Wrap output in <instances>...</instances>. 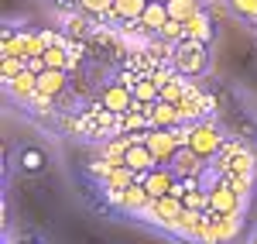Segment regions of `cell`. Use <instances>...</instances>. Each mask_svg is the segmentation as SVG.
<instances>
[{
	"label": "cell",
	"mask_w": 257,
	"mask_h": 244,
	"mask_svg": "<svg viewBox=\"0 0 257 244\" xmlns=\"http://www.w3.org/2000/svg\"><path fill=\"white\" fill-rule=\"evenodd\" d=\"M7 86H11L14 97H35V93H38V72H31V69L24 65L14 79H7Z\"/></svg>",
	"instance_id": "obj_12"
},
{
	"label": "cell",
	"mask_w": 257,
	"mask_h": 244,
	"mask_svg": "<svg viewBox=\"0 0 257 244\" xmlns=\"http://www.w3.org/2000/svg\"><path fill=\"white\" fill-rule=\"evenodd\" d=\"M168 7H165V4H158V0H151V4H148V7H144V14H141V28H144V31H161V28H165V24H168Z\"/></svg>",
	"instance_id": "obj_11"
},
{
	"label": "cell",
	"mask_w": 257,
	"mask_h": 244,
	"mask_svg": "<svg viewBox=\"0 0 257 244\" xmlns=\"http://www.w3.org/2000/svg\"><path fill=\"white\" fill-rule=\"evenodd\" d=\"M240 203V193H237V183L233 179H223L209 189V210L216 217H233V210Z\"/></svg>",
	"instance_id": "obj_5"
},
{
	"label": "cell",
	"mask_w": 257,
	"mask_h": 244,
	"mask_svg": "<svg viewBox=\"0 0 257 244\" xmlns=\"http://www.w3.org/2000/svg\"><path fill=\"white\" fill-rule=\"evenodd\" d=\"M65 62H69V52L65 48H59V45L45 48V69H65Z\"/></svg>",
	"instance_id": "obj_17"
},
{
	"label": "cell",
	"mask_w": 257,
	"mask_h": 244,
	"mask_svg": "<svg viewBox=\"0 0 257 244\" xmlns=\"http://www.w3.org/2000/svg\"><path fill=\"white\" fill-rule=\"evenodd\" d=\"M82 11H89V14H110L113 11V0H79Z\"/></svg>",
	"instance_id": "obj_22"
},
{
	"label": "cell",
	"mask_w": 257,
	"mask_h": 244,
	"mask_svg": "<svg viewBox=\"0 0 257 244\" xmlns=\"http://www.w3.org/2000/svg\"><path fill=\"white\" fill-rule=\"evenodd\" d=\"M158 35H161V38H168V41H185V24H182V21H168Z\"/></svg>",
	"instance_id": "obj_21"
},
{
	"label": "cell",
	"mask_w": 257,
	"mask_h": 244,
	"mask_svg": "<svg viewBox=\"0 0 257 244\" xmlns=\"http://www.w3.org/2000/svg\"><path fill=\"white\" fill-rule=\"evenodd\" d=\"M158 4H168V0H158Z\"/></svg>",
	"instance_id": "obj_25"
},
{
	"label": "cell",
	"mask_w": 257,
	"mask_h": 244,
	"mask_svg": "<svg viewBox=\"0 0 257 244\" xmlns=\"http://www.w3.org/2000/svg\"><path fill=\"white\" fill-rule=\"evenodd\" d=\"M165 7H168V18L182 21V24H185V21H192L199 14V0H168Z\"/></svg>",
	"instance_id": "obj_15"
},
{
	"label": "cell",
	"mask_w": 257,
	"mask_h": 244,
	"mask_svg": "<svg viewBox=\"0 0 257 244\" xmlns=\"http://www.w3.org/2000/svg\"><path fill=\"white\" fill-rule=\"evenodd\" d=\"M144 117L151 121V127H175V124L182 121V114H178V107H175V103H165V100L151 103V107L144 110Z\"/></svg>",
	"instance_id": "obj_9"
},
{
	"label": "cell",
	"mask_w": 257,
	"mask_h": 244,
	"mask_svg": "<svg viewBox=\"0 0 257 244\" xmlns=\"http://www.w3.org/2000/svg\"><path fill=\"white\" fill-rule=\"evenodd\" d=\"M233 7H237L240 14H247V18H257V0H230Z\"/></svg>",
	"instance_id": "obj_24"
},
{
	"label": "cell",
	"mask_w": 257,
	"mask_h": 244,
	"mask_svg": "<svg viewBox=\"0 0 257 244\" xmlns=\"http://www.w3.org/2000/svg\"><path fill=\"white\" fill-rule=\"evenodd\" d=\"M131 107H134V93H131L123 83L106 86V93H103V110H106V114H127Z\"/></svg>",
	"instance_id": "obj_8"
},
{
	"label": "cell",
	"mask_w": 257,
	"mask_h": 244,
	"mask_svg": "<svg viewBox=\"0 0 257 244\" xmlns=\"http://www.w3.org/2000/svg\"><path fill=\"white\" fill-rule=\"evenodd\" d=\"M62 90H65V69H45L38 76V100H52V97H59Z\"/></svg>",
	"instance_id": "obj_10"
},
{
	"label": "cell",
	"mask_w": 257,
	"mask_h": 244,
	"mask_svg": "<svg viewBox=\"0 0 257 244\" xmlns=\"http://www.w3.org/2000/svg\"><path fill=\"white\" fill-rule=\"evenodd\" d=\"M131 93H134V103H158L161 100V83L158 79H138Z\"/></svg>",
	"instance_id": "obj_14"
},
{
	"label": "cell",
	"mask_w": 257,
	"mask_h": 244,
	"mask_svg": "<svg viewBox=\"0 0 257 244\" xmlns=\"http://www.w3.org/2000/svg\"><path fill=\"white\" fill-rule=\"evenodd\" d=\"M175 183H178V176L172 172V165H155L151 172L141 176V186H144V193H148L151 200H165V196H172Z\"/></svg>",
	"instance_id": "obj_4"
},
{
	"label": "cell",
	"mask_w": 257,
	"mask_h": 244,
	"mask_svg": "<svg viewBox=\"0 0 257 244\" xmlns=\"http://www.w3.org/2000/svg\"><path fill=\"white\" fill-rule=\"evenodd\" d=\"M185 144L196 151L199 158H213V155H219V148H223V134H219L213 124H192L189 131H185Z\"/></svg>",
	"instance_id": "obj_2"
},
{
	"label": "cell",
	"mask_w": 257,
	"mask_h": 244,
	"mask_svg": "<svg viewBox=\"0 0 257 244\" xmlns=\"http://www.w3.org/2000/svg\"><path fill=\"white\" fill-rule=\"evenodd\" d=\"M144 144L151 148V155L158 158V165H168L175 158V151L185 144V134H178L172 127H151V131H144Z\"/></svg>",
	"instance_id": "obj_1"
},
{
	"label": "cell",
	"mask_w": 257,
	"mask_h": 244,
	"mask_svg": "<svg viewBox=\"0 0 257 244\" xmlns=\"http://www.w3.org/2000/svg\"><path fill=\"white\" fill-rule=\"evenodd\" d=\"M202 162H206V158H199L189 144H182V148L175 151V158H172L168 165H172V172H175L178 179H192V176L202 172Z\"/></svg>",
	"instance_id": "obj_6"
},
{
	"label": "cell",
	"mask_w": 257,
	"mask_h": 244,
	"mask_svg": "<svg viewBox=\"0 0 257 244\" xmlns=\"http://www.w3.org/2000/svg\"><path fill=\"white\" fill-rule=\"evenodd\" d=\"M151 0H113V18L117 21H141V14H144V7H148Z\"/></svg>",
	"instance_id": "obj_13"
},
{
	"label": "cell",
	"mask_w": 257,
	"mask_h": 244,
	"mask_svg": "<svg viewBox=\"0 0 257 244\" xmlns=\"http://www.w3.org/2000/svg\"><path fill=\"white\" fill-rule=\"evenodd\" d=\"M182 97V83H168V86H161V100L165 103H175Z\"/></svg>",
	"instance_id": "obj_23"
},
{
	"label": "cell",
	"mask_w": 257,
	"mask_h": 244,
	"mask_svg": "<svg viewBox=\"0 0 257 244\" xmlns=\"http://www.w3.org/2000/svg\"><path fill=\"white\" fill-rule=\"evenodd\" d=\"M182 206H185V210H209V193L192 189V193H185V196H182Z\"/></svg>",
	"instance_id": "obj_18"
},
{
	"label": "cell",
	"mask_w": 257,
	"mask_h": 244,
	"mask_svg": "<svg viewBox=\"0 0 257 244\" xmlns=\"http://www.w3.org/2000/svg\"><path fill=\"white\" fill-rule=\"evenodd\" d=\"M21 165H24L28 172H38V169H45V155H41L38 148H28V151L21 155Z\"/></svg>",
	"instance_id": "obj_19"
},
{
	"label": "cell",
	"mask_w": 257,
	"mask_h": 244,
	"mask_svg": "<svg viewBox=\"0 0 257 244\" xmlns=\"http://www.w3.org/2000/svg\"><path fill=\"white\" fill-rule=\"evenodd\" d=\"M175 69L178 72H185V76H199L202 69H206V41H178L175 45Z\"/></svg>",
	"instance_id": "obj_3"
},
{
	"label": "cell",
	"mask_w": 257,
	"mask_h": 244,
	"mask_svg": "<svg viewBox=\"0 0 257 244\" xmlns=\"http://www.w3.org/2000/svg\"><path fill=\"white\" fill-rule=\"evenodd\" d=\"M144 200H151V196L144 193V186H127V189H123V206H141Z\"/></svg>",
	"instance_id": "obj_20"
},
{
	"label": "cell",
	"mask_w": 257,
	"mask_h": 244,
	"mask_svg": "<svg viewBox=\"0 0 257 244\" xmlns=\"http://www.w3.org/2000/svg\"><path fill=\"white\" fill-rule=\"evenodd\" d=\"M123 165L131 169V172H138V176H144V172H151L155 165H158V158L151 155V148L144 141H134L131 148H127V155H123Z\"/></svg>",
	"instance_id": "obj_7"
},
{
	"label": "cell",
	"mask_w": 257,
	"mask_h": 244,
	"mask_svg": "<svg viewBox=\"0 0 257 244\" xmlns=\"http://www.w3.org/2000/svg\"><path fill=\"white\" fill-rule=\"evenodd\" d=\"M185 38H192V41H209L213 38V28H209V18L199 11L192 21H185Z\"/></svg>",
	"instance_id": "obj_16"
}]
</instances>
